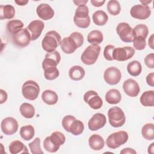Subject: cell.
I'll use <instances>...</instances> for the list:
<instances>
[{"mask_svg": "<svg viewBox=\"0 0 154 154\" xmlns=\"http://www.w3.org/2000/svg\"><path fill=\"white\" fill-rule=\"evenodd\" d=\"M61 42V35L55 31L48 32L42 41V48L47 52L55 51L56 48L60 45Z\"/></svg>", "mask_w": 154, "mask_h": 154, "instance_id": "1", "label": "cell"}, {"mask_svg": "<svg viewBox=\"0 0 154 154\" xmlns=\"http://www.w3.org/2000/svg\"><path fill=\"white\" fill-rule=\"evenodd\" d=\"M89 10L86 5H79L77 7L73 17L75 25L81 28H87L90 24Z\"/></svg>", "mask_w": 154, "mask_h": 154, "instance_id": "2", "label": "cell"}, {"mask_svg": "<svg viewBox=\"0 0 154 154\" xmlns=\"http://www.w3.org/2000/svg\"><path fill=\"white\" fill-rule=\"evenodd\" d=\"M128 134L124 131H120L109 135L106 140V146L112 149L119 147L128 140Z\"/></svg>", "mask_w": 154, "mask_h": 154, "instance_id": "3", "label": "cell"}, {"mask_svg": "<svg viewBox=\"0 0 154 154\" xmlns=\"http://www.w3.org/2000/svg\"><path fill=\"white\" fill-rule=\"evenodd\" d=\"M100 52V47L97 45H90L82 52L81 60L86 65H91L96 63Z\"/></svg>", "mask_w": 154, "mask_h": 154, "instance_id": "4", "label": "cell"}, {"mask_svg": "<svg viewBox=\"0 0 154 154\" xmlns=\"http://www.w3.org/2000/svg\"><path fill=\"white\" fill-rule=\"evenodd\" d=\"M109 123L112 127L122 126L126 121V117L123 111L118 106H113L108 111Z\"/></svg>", "mask_w": 154, "mask_h": 154, "instance_id": "5", "label": "cell"}, {"mask_svg": "<svg viewBox=\"0 0 154 154\" xmlns=\"http://www.w3.org/2000/svg\"><path fill=\"white\" fill-rule=\"evenodd\" d=\"M40 93L38 84L33 80L25 81L22 87V93L23 96L29 100H35Z\"/></svg>", "mask_w": 154, "mask_h": 154, "instance_id": "6", "label": "cell"}, {"mask_svg": "<svg viewBox=\"0 0 154 154\" xmlns=\"http://www.w3.org/2000/svg\"><path fill=\"white\" fill-rule=\"evenodd\" d=\"M116 32L120 39L125 43L132 42L135 35L133 28L126 22H121L116 27Z\"/></svg>", "mask_w": 154, "mask_h": 154, "instance_id": "7", "label": "cell"}, {"mask_svg": "<svg viewBox=\"0 0 154 154\" xmlns=\"http://www.w3.org/2000/svg\"><path fill=\"white\" fill-rule=\"evenodd\" d=\"M13 43L19 48L27 46L31 40V36L27 28H22L11 35Z\"/></svg>", "mask_w": 154, "mask_h": 154, "instance_id": "8", "label": "cell"}, {"mask_svg": "<svg viewBox=\"0 0 154 154\" xmlns=\"http://www.w3.org/2000/svg\"><path fill=\"white\" fill-rule=\"evenodd\" d=\"M135 54V49L131 46L115 48L112 52L113 60L124 61L131 58Z\"/></svg>", "mask_w": 154, "mask_h": 154, "instance_id": "9", "label": "cell"}, {"mask_svg": "<svg viewBox=\"0 0 154 154\" xmlns=\"http://www.w3.org/2000/svg\"><path fill=\"white\" fill-rule=\"evenodd\" d=\"M130 14L135 19L145 20L150 16L151 10L148 5L137 4L132 7L130 10Z\"/></svg>", "mask_w": 154, "mask_h": 154, "instance_id": "10", "label": "cell"}, {"mask_svg": "<svg viewBox=\"0 0 154 154\" xmlns=\"http://www.w3.org/2000/svg\"><path fill=\"white\" fill-rule=\"evenodd\" d=\"M84 100L90 108L94 109H100L103 105V101L99 94L93 90L87 91L84 95Z\"/></svg>", "mask_w": 154, "mask_h": 154, "instance_id": "11", "label": "cell"}, {"mask_svg": "<svg viewBox=\"0 0 154 154\" xmlns=\"http://www.w3.org/2000/svg\"><path fill=\"white\" fill-rule=\"evenodd\" d=\"M122 78V74L120 70L116 67H109L107 68L103 74L105 81L109 85L117 84Z\"/></svg>", "mask_w": 154, "mask_h": 154, "instance_id": "12", "label": "cell"}, {"mask_svg": "<svg viewBox=\"0 0 154 154\" xmlns=\"http://www.w3.org/2000/svg\"><path fill=\"white\" fill-rule=\"evenodd\" d=\"M18 123L13 117H8L4 119L1 123L2 132L7 135L15 134L18 129Z\"/></svg>", "mask_w": 154, "mask_h": 154, "instance_id": "13", "label": "cell"}, {"mask_svg": "<svg viewBox=\"0 0 154 154\" xmlns=\"http://www.w3.org/2000/svg\"><path fill=\"white\" fill-rule=\"evenodd\" d=\"M44 27V23L40 20H34L29 23L26 28L29 32L32 41L37 40L40 36Z\"/></svg>", "mask_w": 154, "mask_h": 154, "instance_id": "14", "label": "cell"}, {"mask_svg": "<svg viewBox=\"0 0 154 154\" xmlns=\"http://www.w3.org/2000/svg\"><path fill=\"white\" fill-rule=\"evenodd\" d=\"M106 123L105 116L102 113H96L88 120V126L91 131H97L103 128Z\"/></svg>", "mask_w": 154, "mask_h": 154, "instance_id": "15", "label": "cell"}, {"mask_svg": "<svg viewBox=\"0 0 154 154\" xmlns=\"http://www.w3.org/2000/svg\"><path fill=\"white\" fill-rule=\"evenodd\" d=\"M61 60V55L60 53L54 51L51 52H48L42 62V68L45 69L49 67H57Z\"/></svg>", "mask_w": 154, "mask_h": 154, "instance_id": "16", "label": "cell"}, {"mask_svg": "<svg viewBox=\"0 0 154 154\" xmlns=\"http://www.w3.org/2000/svg\"><path fill=\"white\" fill-rule=\"evenodd\" d=\"M124 92L130 97H136L140 93V88L138 82L133 79H128L123 84Z\"/></svg>", "mask_w": 154, "mask_h": 154, "instance_id": "17", "label": "cell"}, {"mask_svg": "<svg viewBox=\"0 0 154 154\" xmlns=\"http://www.w3.org/2000/svg\"><path fill=\"white\" fill-rule=\"evenodd\" d=\"M38 16L44 20H48L52 19L54 16V10L48 4L42 3L39 4L36 9Z\"/></svg>", "mask_w": 154, "mask_h": 154, "instance_id": "18", "label": "cell"}, {"mask_svg": "<svg viewBox=\"0 0 154 154\" xmlns=\"http://www.w3.org/2000/svg\"><path fill=\"white\" fill-rule=\"evenodd\" d=\"M60 46L63 52L66 54H71L78 48L76 42L70 36L64 37L61 40Z\"/></svg>", "mask_w": 154, "mask_h": 154, "instance_id": "19", "label": "cell"}, {"mask_svg": "<svg viewBox=\"0 0 154 154\" xmlns=\"http://www.w3.org/2000/svg\"><path fill=\"white\" fill-rule=\"evenodd\" d=\"M88 144L90 147L93 150H100L103 148L105 141L100 135L93 134L88 139Z\"/></svg>", "mask_w": 154, "mask_h": 154, "instance_id": "20", "label": "cell"}, {"mask_svg": "<svg viewBox=\"0 0 154 154\" xmlns=\"http://www.w3.org/2000/svg\"><path fill=\"white\" fill-rule=\"evenodd\" d=\"M9 151L11 154L28 153V150L25 145L19 140H14L11 142L8 146Z\"/></svg>", "mask_w": 154, "mask_h": 154, "instance_id": "21", "label": "cell"}, {"mask_svg": "<svg viewBox=\"0 0 154 154\" xmlns=\"http://www.w3.org/2000/svg\"><path fill=\"white\" fill-rule=\"evenodd\" d=\"M15 15L14 7L10 4L0 6V19H11Z\"/></svg>", "mask_w": 154, "mask_h": 154, "instance_id": "22", "label": "cell"}, {"mask_svg": "<svg viewBox=\"0 0 154 154\" xmlns=\"http://www.w3.org/2000/svg\"><path fill=\"white\" fill-rule=\"evenodd\" d=\"M122 99L120 92L117 89H111L105 94V100L109 104L115 105L119 103Z\"/></svg>", "mask_w": 154, "mask_h": 154, "instance_id": "23", "label": "cell"}, {"mask_svg": "<svg viewBox=\"0 0 154 154\" xmlns=\"http://www.w3.org/2000/svg\"><path fill=\"white\" fill-rule=\"evenodd\" d=\"M85 70L80 66H73L69 70V78L73 81L81 80L85 76Z\"/></svg>", "mask_w": 154, "mask_h": 154, "instance_id": "24", "label": "cell"}, {"mask_svg": "<svg viewBox=\"0 0 154 154\" xmlns=\"http://www.w3.org/2000/svg\"><path fill=\"white\" fill-rule=\"evenodd\" d=\"M42 99L46 104L52 105L57 103L58 100V96L55 91L51 90H46L42 93Z\"/></svg>", "mask_w": 154, "mask_h": 154, "instance_id": "25", "label": "cell"}, {"mask_svg": "<svg viewBox=\"0 0 154 154\" xmlns=\"http://www.w3.org/2000/svg\"><path fill=\"white\" fill-rule=\"evenodd\" d=\"M92 19L96 25L103 26L108 22V16L104 11L97 10L93 14Z\"/></svg>", "mask_w": 154, "mask_h": 154, "instance_id": "26", "label": "cell"}, {"mask_svg": "<svg viewBox=\"0 0 154 154\" xmlns=\"http://www.w3.org/2000/svg\"><path fill=\"white\" fill-rule=\"evenodd\" d=\"M23 26V23L18 19H13L8 21L7 23V32L11 34V35L16 33L22 29Z\"/></svg>", "mask_w": 154, "mask_h": 154, "instance_id": "27", "label": "cell"}, {"mask_svg": "<svg viewBox=\"0 0 154 154\" xmlns=\"http://www.w3.org/2000/svg\"><path fill=\"white\" fill-rule=\"evenodd\" d=\"M140 102L144 106H153L154 91L148 90L144 91L140 97Z\"/></svg>", "mask_w": 154, "mask_h": 154, "instance_id": "28", "label": "cell"}, {"mask_svg": "<svg viewBox=\"0 0 154 154\" xmlns=\"http://www.w3.org/2000/svg\"><path fill=\"white\" fill-rule=\"evenodd\" d=\"M103 40V35L101 31L99 30H93L87 35V41L91 45H97L101 43Z\"/></svg>", "mask_w": 154, "mask_h": 154, "instance_id": "29", "label": "cell"}, {"mask_svg": "<svg viewBox=\"0 0 154 154\" xmlns=\"http://www.w3.org/2000/svg\"><path fill=\"white\" fill-rule=\"evenodd\" d=\"M19 111L22 116L26 119H31L35 114V108L32 105L24 102L20 106Z\"/></svg>", "mask_w": 154, "mask_h": 154, "instance_id": "30", "label": "cell"}, {"mask_svg": "<svg viewBox=\"0 0 154 154\" xmlns=\"http://www.w3.org/2000/svg\"><path fill=\"white\" fill-rule=\"evenodd\" d=\"M49 138L51 142L58 149H60V147L66 141V137L63 133L59 131L54 132L49 136Z\"/></svg>", "mask_w": 154, "mask_h": 154, "instance_id": "31", "label": "cell"}, {"mask_svg": "<svg viewBox=\"0 0 154 154\" xmlns=\"http://www.w3.org/2000/svg\"><path fill=\"white\" fill-rule=\"evenodd\" d=\"M127 71L130 75L137 76L141 73L142 66L139 61L137 60L132 61L128 64Z\"/></svg>", "mask_w": 154, "mask_h": 154, "instance_id": "32", "label": "cell"}, {"mask_svg": "<svg viewBox=\"0 0 154 154\" xmlns=\"http://www.w3.org/2000/svg\"><path fill=\"white\" fill-rule=\"evenodd\" d=\"M34 128L32 125L23 126L20 129V135L24 140L28 141L31 140L34 137Z\"/></svg>", "mask_w": 154, "mask_h": 154, "instance_id": "33", "label": "cell"}, {"mask_svg": "<svg viewBox=\"0 0 154 154\" xmlns=\"http://www.w3.org/2000/svg\"><path fill=\"white\" fill-rule=\"evenodd\" d=\"M141 134L143 137L147 140H152L154 139V125L153 123H146L141 129Z\"/></svg>", "mask_w": 154, "mask_h": 154, "instance_id": "34", "label": "cell"}, {"mask_svg": "<svg viewBox=\"0 0 154 154\" xmlns=\"http://www.w3.org/2000/svg\"><path fill=\"white\" fill-rule=\"evenodd\" d=\"M84 129V125L82 122L79 120H75L70 126V132L74 135L81 134Z\"/></svg>", "mask_w": 154, "mask_h": 154, "instance_id": "35", "label": "cell"}, {"mask_svg": "<svg viewBox=\"0 0 154 154\" xmlns=\"http://www.w3.org/2000/svg\"><path fill=\"white\" fill-rule=\"evenodd\" d=\"M107 10L108 13L112 16L119 14L121 11V6L118 1L111 0L107 4Z\"/></svg>", "mask_w": 154, "mask_h": 154, "instance_id": "36", "label": "cell"}, {"mask_svg": "<svg viewBox=\"0 0 154 154\" xmlns=\"http://www.w3.org/2000/svg\"><path fill=\"white\" fill-rule=\"evenodd\" d=\"M44 70V76L45 78L49 81L55 79L58 77L60 72L57 67H47Z\"/></svg>", "mask_w": 154, "mask_h": 154, "instance_id": "37", "label": "cell"}, {"mask_svg": "<svg viewBox=\"0 0 154 154\" xmlns=\"http://www.w3.org/2000/svg\"><path fill=\"white\" fill-rule=\"evenodd\" d=\"M133 31L135 37H142L144 38H146L149 33L148 27L144 24H138L136 25L134 28H133Z\"/></svg>", "mask_w": 154, "mask_h": 154, "instance_id": "38", "label": "cell"}, {"mask_svg": "<svg viewBox=\"0 0 154 154\" xmlns=\"http://www.w3.org/2000/svg\"><path fill=\"white\" fill-rule=\"evenodd\" d=\"M29 147L32 154H43V152L40 147V139L35 138L33 141L29 143Z\"/></svg>", "mask_w": 154, "mask_h": 154, "instance_id": "39", "label": "cell"}, {"mask_svg": "<svg viewBox=\"0 0 154 154\" xmlns=\"http://www.w3.org/2000/svg\"><path fill=\"white\" fill-rule=\"evenodd\" d=\"M133 46L135 49L141 51L144 49L146 46V38L142 37L136 36L134 37L133 41Z\"/></svg>", "mask_w": 154, "mask_h": 154, "instance_id": "40", "label": "cell"}, {"mask_svg": "<svg viewBox=\"0 0 154 154\" xmlns=\"http://www.w3.org/2000/svg\"><path fill=\"white\" fill-rule=\"evenodd\" d=\"M76 119L71 115H67L63 117L62 120V126L64 129V130L68 132H70V126L72 122L76 120Z\"/></svg>", "mask_w": 154, "mask_h": 154, "instance_id": "41", "label": "cell"}, {"mask_svg": "<svg viewBox=\"0 0 154 154\" xmlns=\"http://www.w3.org/2000/svg\"><path fill=\"white\" fill-rule=\"evenodd\" d=\"M43 147L45 149L51 153H55L58 150V148L55 147L50 141L49 137H47L43 141Z\"/></svg>", "mask_w": 154, "mask_h": 154, "instance_id": "42", "label": "cell"}, {"mask_svg": "<svg viewBox=\"0 0 154 154\" xmlns=\"http://www.w3.org/2000/svg\"><path fill=\"white\" fill-rule=\"evenodd\" d=\"M115 47L111 45H108L104 48L103 51V56L106 60L112 61L114 60L112 58V52Z\"/></svg>", "mask_w": 154, "mask_h": 154, "instance_id": "43", "label": "cell"}, {"mask_svg": "<svg viewBox=\"0 0 154 154\" xmlns=\"http://www.w3.org/2000/svg\"><path fill=\"white\" fill-rule=\"evenodd\" d=\"M69 36L71 37L76 42V44L78 45V48L81 47L83 45V43H84V36L81 32L75 31V32H73L71 33Z\"/></svg>", "mask_w": 154, "mask_h": 154, "instance_id": "44", "label": "cell"}, {"mask_svg": "<svg viewBox=\"0 0 154 154\" xmlns=\"http://www.w3.org/2000/svg\"><path fill=\"white\" fill-rule=\"evenodd\" d=\"M144 63L146 66L150 69L154 68V54L150 53L144 58Z\"/></svg>", "mask_w": 154, "mask_h": 154, "instance_id": "45", "label": "cell"}, {"mask_svg": "<svg viewBox=\"0 0 154 154\" xmlns=\"http://www.w3.org/2000/svg\"><path fill=\"white\" fill-rule=\"evenodd\" d=\"M147 84L150 87H154V73H150L146 76Z\"/></svg>", "mask_w": 154, "mask_h": 154, "instance_id": "46", "label": "cell"}, {"mask_svg": "<svg viewBox=\"0 0 154 154\" xmlns=\"http://www.w3.org/2000/svg\"><path fill=\"white\" fill-rule=\"evenodd\" d=\"M7 97H8V95L7 92L4 90L1 89L0 90V103L2 104L3 103L5 102L7 100Z\"/></svg>", "mask_w": 154, "mask_h": 154, "instance_id": "47", "label": "cell"}, {"mask_svg": "<svg viewBox=\"0 0 154 154\" xmlns=\"http://www.w3.org/2000/svg\"><path fill=\"white\" fill-rule=\"evenodd\" d=\"M120 153L121 154H126V153H130V154H136L137 152L134 150L132 148H129V147H126L123 149L122 150L120 151Z\"/></svg>", "mask_w": 154, "mask_h": 154, "instance_id": "48", "label": "cell"}, {"mask_svg": "<svg viewBox=\"0 0 154 154\" xmlns=\"http://www.w3.org/2000/svg\"><path fill=\"white\" fill-rule=\"evenodd\" d=\"M105 1L103 0V1H97V0H91V3L92 4V5L94 7H100L102 6L104 3H105Z\"/></svg>", "mask_w": 154, "mask_h": 154, "instance_id": "49", "label": "cell"}, {"mask_svg": "<svg viewBox=\"0 0 154 154\" xmlns=\"http://www.w3.org/2000/svg\"><path fill=\"white\" fill-rule=\"evenodd\" d=\"M153 37H154V35L153 34H152L148 40V45L149 46V47L153 49H154V46H153Z\"/></svg>", "mask_w": 154, "mask_h": 154, "instance_id": "50", "label": "cell"}, {"mask_svg": "<svg viewBox=\"0 0 154 154\" xmlns=\"http://www.w3.org/2000/svg\"><path fill=\"white\" fill-rule=\"evenodd\" d=\"M15 3L17 4L18 5L20 6H23L26 5L28 3V0H16L15 1Z\"/></svg>", "mask_w": 154, "mask_h": 154, "instance_id": "51", "label": "cell"}, {"mask_svg": "<svg viewBox=\"0 0 154 154\" xmlns=\"http://www.w3.org/2000/svg\"><path fill=\"white\" fill-rule=\"evenodd\" d=\"M88 0H85V1H73V2L76 4V5L79 6L82 5H85L86 3L88 2Z\"/></svg>", "mask_w": 154, "mask_h": 154, "instance_id": "52", "label": "cell"}, {"mask_svg": "<svg viewBox=\"0 0 154 154\" xmlns=\"http://www.w3.org/2000/svg\"><path fill=\"white\" fill-rule=\"evenodd\" d=\"M148 153L153 154L154 153V143H152L148 147Z\"/></svg>", "mask_w": 154, "mask_h": 154, "instance_id": "53", "label": "cell"}, {"mask_svg": "<svg viewBox=\"0 0 154 154\" xmlns=\"http://www.w3.org/2000/svg\"><path fill=\"white\" fill-rule=\"evenodd\" d=\"M140 2L142 3V4H143V5H148V4H150V3L152 2V1H141Z\"/></svg>", "mask_w": 154, "mask_h": 154, "instance_id": "54", "label": "cell"}]
</instances>
